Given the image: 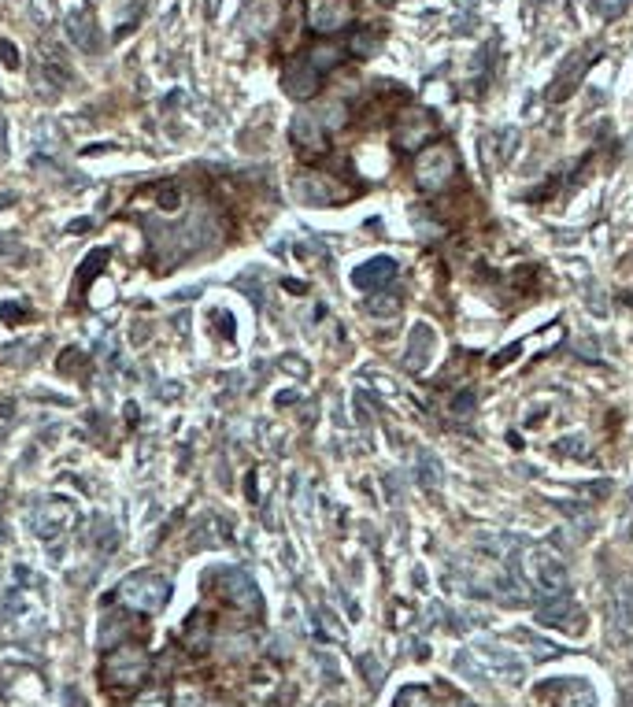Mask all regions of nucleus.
<instances>
[{
    "mask_svg": "<svg viewBox=\"0 0 633 707\" xmlns=\"http://www.w3.org/2000/svg\"><path fill=\"white\" fill-rule=\"evenodd\" d=\"M115 600L123 604L127 611H137V614H156L167 607L171 600V586L167 578L153 574V570H141V574H130L127 581H119L115 589Z\"/></svg>",
    "mask_w": 633,
    "mask_h": 707,
    "instance_id": "nucleus-1",
    "label": "nucleus"
},
{
    "mask_svg": "<svg viewBox=\"0 0 633 707\" xmlns=\"http://www.w3.org/2000/svg\"><path fill=\"white\" fill-rule=\"evenodd\" d=\"M148 667H153V656H148L145 644H115V649L104 656V682L119 685V689H137L148 678Z\"/></svg>",
    "mask_w": 633,
    "mask_h": 707,
    "instance_id": "nucleus-2",
    "label": "nucleus"
},
{
    "mask_svg": "<svg viewBox=\"0 0 633 707\" xmlns=\"http://www.w3.org/2000/svg\"><path fill=\"white\" fill-rule=\"evenodd\" d=\"M456 178V156H452L448 145H434V148H422V156L415 160V181L426 193L444 190L448 181Z\"/></svg>",
    "mask_w": 633,
    "mask_h": 707,
    "instance_id": "nucleus-3",
    "label": "nucleus"
},
{
    "mask_svg": "<svg viewBox=\"0 0 633 707\" xmlns=\"http://www.w3.org/2000/svg\"><path fill=\"white\" fill-rule=\"evenodd\" d=\"M211 586L219 589V597L230 607H237V614H259L256 581L245 570H215V574H211Z\"/></svg>",
    "mask_w": 633,
    "mask_h": 707,
    "instance_id": "nucleus-4",
    "label": "nucleus"
},
{
    "mask_svg": "<svg viewBox=\"0 0 633 707\" xmlns=\"http://www.w3.org/2000/svg\"><path fill=\"white\" fill-rule=\"evenodd\" d=\"M293 197H296L300 204H312V208H330V204L345 200L348 190L338 186V178L308 171V174H296V178H293Z\"/></svg>",
    "mask_w": 633,
    "mask_h": 707,
    "instance_id": "nucleus-5",
    "label": "nucleus"
},
{
    "mask_svg": "<svg viewBox=\"0 0 633 707\" xmlns=\"http://www.w3.org/2000/svg\"><path fill=\"white\" fill-rule=\"evenodd\" d=\"M356 19L352 0H308V22L315 34H338Z\"/></svg>",
    "mask_w": 633,
    "mask_h": 707,
    "instance_id": "nucleus-6",
    "label": "nucleus"
},
{
    "mask_svg": "<svg viewBox=\"0 0 633 707\" xmlns=\"http://www.w3.org/2000/svg\"><path fill=\"white\" fill-rule=\"evenodd\" d=\"M526 570H530V578L537 581L545 593H552V597H559V593H567V586H570V574H567V567L552 556V552H545V548H533L530 552V563H526Z\"/></svg>",
    "mask_w": 633,
    "mask_h": 707,
    "instance_id": "nucleus-7",
    "label": "nucleus"
},
{
    "mask_svg": "<svg viewBox=\"0 0 633 707\" xmlns=\"http://www.w3.org/2000/svg\"><path fill=\"white\" fill-rule=\"evenodd\" d=\"M474 656L486 663L497 678H504L507 685H519L523 682V674H526V667H523V659L511 652V649H504V644H493V641H481L478 649H474Z\"/></svg>",
    "mask_w": 633,
    "mask_h": 707,
    "instance_id": "nucleus-8",
    "label": "nucleus"
},
{
    "mask_svg": "<svg viewBox=\"0 0 633 707\" xmlns=\"http://www.w3.org/2000/svg\"><path fill=\"white\" fill-rule=\"evenodd\" d=\"M282 19V4L278 0H252V4L241 12V34L249 41H259V38H270L275 34V26Z\"/></svg>",
    "mask_w": 633,
    "mask_h": 707,
    "instance_id": "nucleus-9",
    "label": "nucleus"
},
{
    "mask_svg": "<svg viewBox=\"0 0 633 707\" xmlns=\"http://www.w3.org/2000/svg\"><path fill=\"white\" fill-rule=\"evenodd\" d=\"M434 137V115L426 111H404L397 119V148L415 152V148H426Z\"/></svg>",
    "mask_w": 633,
    "mask_h": 707,
    "instance_id": "nucleus-10",
    "label": "nucleus"
},
{
    "mask_svg": "<svg viewBox=\"0 0 633 707\" xmlns=\"http://www.w3.org/2000/svg\"><path fill=\"white\" fill-rule=\"evenodd\" d=\"M71 522V504L67 500H45L34 511L26 515V526L34 530L38 537H56Z\"/></svg>",
    "mask_w": 633,
    "mask_h": 707,
    "instance_id": "nucleus-11",
    "label": "nucleus"
},
{
    "mask_svg": "<svg viewBox=\"0 0 633 707\" xmlns=\"http://www.w3.org/2000/svg\"><path fill=\"white\" fill-rule=\"evenodd\" d=\"M319 71L308 64V59H293V64L282 71V89L296 101H312L319 93Z\"/></svg>",
    "mask_w": 633,
    "mask_h": 707,
    "instance_id": "nucleus-12",
    "label": "nucleus"
},
{
    "mask_svg": "<svg viewBox=\"0 0 633 707\" xmlns=\"http://www.w3.org/2000/svg\"><path fill=\"white\" fill-rule=\"evenodd\" d=\"M289 137H293V145H296V148L312 152V156L326 152V141H330V134L322 130V122H319L312 111H296V115H293V130H289Z\"/></svg>",
    "mask_w": 633,
    "mask_h": 707,
    "instance_id": "nucleus-13",
    "label": "nucleus"
},
{
    "mask_svg": "<svg viewBox=\"0 0 633 707\" xmlns=\"http://www.w3.org/2000/svg\"><path fill=\"white\" fill-rule=\"evenodd\" d=\"M537 623L552 626V630H582V611L575 607V600H570L567 593H559L537 611Z\"/></svg>",
    "mask_w": 633,
    "mask_h": 707,
    "instance_id": "nucleus-14",
    "label": "nucleus"
},
{
    "mask_svg": "<svg viewBox=\"0 0 633 707\" xmlns=\"http://www.w3.org/2000/svg\"><path fill=\"white\" fill-rule=\"evenodd\" d=\"M393 278H397V260H389V256H374L352 270V286L359 289H385Z\"/></svg>",
    "mask_w": 633,
    "mask_h": 707,
    "instance_id": "nucleus-15",
    "label": "nucleus"
},
{
    "mask_svg": "<svg viewBox=\"0 0 633 707\" xmlns=\"http://www.w3.org/2000/svg\"><path fill=\"white\" fill-rule=\"evenodd\" d=\"M304 59H308V64H312L319 75H326V71H334V67L341 64V59H345V49H341V45H334V41H322V45H315Z\"/></svg>",
    "mask_w": 633,
    "mask_h": 707,
    "instance_id": "nucleus-16",
    "label": "nucleus"
},
{
    "mask_svg": "<svg viewBox=\"0 0 633 707\" xmlns=\"http://www.w3.org/2000/svg\"><path fill=\"white\" fill-rule=\"evenodd\" d=\"M434 349V333L430 326H415L411 341H408V367L411 371H422V363H426V352Z\"/></svg>",
    "mask_w": 633,
    "mask_h": 707,
    "instance_id": "nucleus-17",
    "label": "nucleus"
},
{
    "mask_svg": "<svg viewBox=\"0 0 633 707\" xmlns=\"http://www.w3.org/2000/svg\"><path fill=\"white\" fill-rule=\"evenodd\" d=\"M319 122H322V130L326 134H334V130H341L345 122H348V108L341 104V101H326V104H319L315 111H312Z\"/></svg>",
    "mask_w": 633,
    "mask_h": 707,
    "instance_id": "nucleus-18",
    "label": "nucleus"
},
{
    "mask_svg": "<svg viewBox=\"0 0 633 707\" xmlns=\"http://www.w3.org/2000/svg\"><path fill=\"white\" fill-rule=\"evenodd\" d=\"M67 26H71V38L78 41V49H82V52H101V41L93 38V22L85 26V19H82V15H71V19H67Z\"/></svg>",
    "mask_w": 633,
    "mask_h": 707,
    "instance_id": "nucleus-19",
    "label": "nucleus"
},
{
    "mask_svg": "<svg viewBox=\"0 0 633 707\" xmlns=\"http://www.w3.org/2000/svg\"><path fill=\"white\" fill-rule=\"evenodd\" d=\"M393 707H437V700H434V693L430 689H422V685H408V689H400V696H397V703Z\"/></svg>",
    "mask_w": 633,
    "mask_h": 707,
    "instance_id": "nucleus-20",
    "label": "nucleus"
},
{
    "mask_svg": "<svg viewBox=\"0 0 633 707\" xmlns=\"http://www.w3.org/2000/svg\"><path fill=\"white\" fill-rule=\"evenodd\" d=\"M629 586H619V593H615V600H611V607H615V623H619V630L626 633L629 626H633V607H629Z\"/></svg>",
    "mask_w": 633,
    "mask_h": 707,
    "instance_id": "nucleus-21",
    "label": "nucleus"
},
{
    "mask_svg": "<svg viewBox=\"0 0 633 707\" xmlns=\"http://www.w3.org/2000/svg\"><path fill=\"white\" fill-rule=\"evenodd\" d=\"M174 707H204V693L197 685H178L174 689Z\"/></svg>",
    "mask_w": 633,
    "mask_h": 707,
    "instance_id": "nucleus-22",
    "label": "nucleus"
},
{
    "mask_svg": "<svg viewBox=\"0 0 633 707\" xmlns=\"http://www.w3.org/2000/svg\"><path fill=\"white\" fill-rule=\"evenodd\" d=\"M167 689L163 685H153V689H145L137 700H134V707H167Z\"/></svg>",
    "mask_w": 633,
    "mask_h": 707,
    "instance_id": "nucleus-23",
    "label": "nucleus"
},
{
    "mask_svg": "<svg viewBox=\"0 0 633 707\" xmlns=\"http://www.w3.org/2000/svg\"><path fill=\"white\" fill-rule=\"evenodd\" d=\"M418 467H422V485H426V489H437V485H441V474H437V464H434V459H430L426 452H422V455H418Z\"/></svg>",
    "mask_w": 633,
    "mask_h": 707,
    "instance_id": "nucleus-24",
    "label": "nucleus"
},
{
    "mask_svg": "<svg viewBox=\"0 0 633 707\" xmlns=\"http://www.w3.org/2000/svg\"><path fill=\"white\" fill-rule=\"evenodd\" d=\"M108 260V252L104 249H97L93 256H85V263H82V274H78V286H85V278H93V274L101 270V263Z\"/></svg>",
    "mask_w": 633,
    "mask_h": 707,
    "instance_id": "nucleus-25",
    "label": "nucleus"
},
{
    "mask_svg": "<svg viewBox=\"0 0 633 707\" xmlns=\"http://www.w3.org/2000/svg\"><path fill=\"white\" fill-rule=\"evenodd\" d=\"M367 307H371L374 315H393V312H400V300H397V296H389V300H371Z\"/></svg>",
    "mask_w": 633,
    "mask_h": 707,
    "instance_id": "nucleus-26",
    "label": "nucleus"
},
{
    "mask_svg": "<svg viewBox=\"0 0 633 707\" xmlns=\"http://www.w3.org/2000/svg\"><path fill=\"white\" fill-rule=\"evenodd\" d=\"M56 367H59L64 375H78V367H82V352H75V349H71V352H64V359H59Z\"/></svg>",
    "mask_w": 633,
    "mask_h": 707,
    "instance_id": "nucleus-27",
    "label": "nucleus"
},
{
    "mask_svg": "<svg viewBox=\"0 0 633 707\" xmlns=\"http://www.w3.org/2000/svg\"><path fill=\"white\" fill-rule=\"evenodd\" d=\"M178 200H182L178 186H163V190H160V208H163V211H174V208H178Z\"/></svg>",
    "mask_w": 633,
    "mask_h": 707,
    "instance_id": "nucleus-28",
    "label": "nucleus"
},
{
    "mask_svg": "<svg viewBox=\"0 0 633 707\" xmlns=\"http://www.w3.org/2000/svg\"><path fill=\"white\" fill-rule=\"evenodd\" d=\"M374 45H378V41H374L371 34H359V38L352 41V52H356V56H367V52H374Z\"/></svg>",
    "mask_w": 633,
    "mask_h": 707,
    "instance_id": "nucleus-29",
    "label": "nucleus"
},
{
    "mask_svg": "<svg viewBox=\"0 0 633 707\" xmlns=\"http://www.w3.org/2000/svg\"><path fill=\"white\" fill-rule=\"evenodd\" d=\"M0 319L19 323V319H22V307H19V304H4V307H0Z\"/></svg>",
    "mask_w": 633,
    "mask_h": 707,
    "instance_id": "nucleus-30",
    "label": "nucleus"
},
{
    "mask_svg": "<svg viewBox=\"0 0 633 707\" xmlns=\"http://www.w3.org/2000/svg\"><path fill=\"white\" fill-rule=\"evenodd\" d=\"M0 52H4V64L8 67H19V56H15V45L12 41H0Z\"/></svg>",
    "mask_w": 633,
    "mask_h": 707,
    "instance_id": "nucleus-31",
    "label": "nucleus"
},
{
    "mask_svg": "<svg viewBox=\"0 0 633 707\" xmlns=\"http://www.w3.org/2000/svg\"><path fill=\"white\" fill-rule=\"evenodd\" d=\"M204 707H233V703L223 700V696H215V700H204Z\"/></svg>",
    "mask_w": 633,
    "mask_h": 707,
    "instance_id": "nucleus-32",
    "label": "nucleus"
}]
</instances>
